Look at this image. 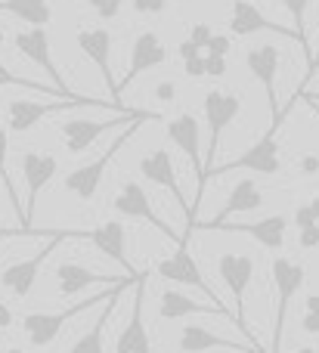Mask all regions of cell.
<instances>
[{"mask_svg":"<svg viewBox=\"0 0 319 353\" xmlns=\"http://www.w3.org/2000/svg\"><path fill=\"white\" fill-rule=\"evenodd\" d=\"M127 276H109V273H96V270L84 267V263H74V261H65L56 267V285H59V294L62 298H72V294H81L84 288L90 285H105V282H112V285H118V282H124Z\"/></svg>","mask_w":319,"mask_h":353,"instance_id":"603a6c76","label":"cell"},{"mask_svg":"<svg viewBox=\"0 0 319 353\" xmlns=\"http://www.w3.org/2000/svg\"><path fill=\"white\" fill-rule=\"evenodd\" d=\"M229 47H233V43H229V37L214 34V37H211V43H208V53H211V56H227Z\"/></svg>","mask_w":319,"mask_h":353,"instance_id":"f35d334b","label":"cell"},{"mask_svg":"<svg viewBox=\"0 0 319 353\" xmlns=\"http://www.w3.org/2000/svg\"><path fill=\"white\" fill-rule=\"evenodd\" d=\"M245 65L248 72L258 78V84L264 87L267 93V105H270L273 115V130L282 128V109H279V97H276V72H279V50L273 43H258L245 53Z\"/></svg>","mask_w":319,"mask_h":353,"instance_id":"9a60e30c","label":"cell"},{"mask_svg":"<svg viewBox=\"0 0 319 353\" xmlns=\"http://www.w3.org/2000/svg\"><path fill=\"white\" fill-rule=\"evenodd\" d=\"M81 105H90V109H112L115 115L130 112L127 105H115L105 103V99H90V97H78V99H50V103H37V99H12L6 105V130L10 134H28L37 121H43L47 115H59V112H72Z\"/></svg>","mask_w":319,"mask_h":353,"instance_id":"6da1fadb","label":"cell"},{"mask_svg":"<svg viewBox=\"0 0 319 353\" xmlns=\"http://www.w3.org/2000/svg\"><path fill=\"white\" fill-rule=\"evenodd\" d=\"M0 87H25V90H34V93H43V97H62L68 99L65 93H59L53 84H41V81H31V78H22V74H12L10 68L0 62ZM78 99V97H74Z\"/></svg>","mask_w":319,"mask_h":353,"instance_id":"f546056e","label":"cell"},{"mask_svg":"<svg viewBox=\"0 0 319 353\" xmlns=\"http://www.w3.org/2000/svg\"><path fill=\"white\" fill-rule=\"evenodd\" d=\"M310 97H313V99H316V103H319V93H310Z\"/></svg>","mask_w":319,"mask_h":353,"instance_id":"681fc988","label":"cell"},{"mask_svg":"<svg viewBox=\"0 0 319 353\" xmlns=\"http://www.w3.org/2000/svg\"><path fill=\"white\" fill-rule=\"evenodd\" d=\"M298 245L301 248H316L319 245V226H310V230H298Z\"/></svg>","mask_w":319,"mask_h":353,"instance_id":"74e56055","label":"cell"},{"mask_svg":"<svg viewBox=\"0 0 319 353\" xmlns=\"http://www.w3.org/2000/svg\"><path fill=\"white\" fill-rule=\"evenodd\" d=\"M229 31L239 37L248 34H258V31H273V34L285 37V41H298V31L295 28H285V25L273 22L267 19L251 0H233V12H229Z\"/></svg>","mask_w":319,"mask_h":353,"instance_id":"d6986e66","label":"cell"},{"mask_svg":"<svg viewBox=\"0 0 319 353\" xmlns=\"http://www.w3.org/2000/svg\"><path fill=\"white\" fill-rule=\"evenodd\" d=\"M217 273H220L223 285L229 288V294H233V316H236V325H239V332H245L248 335V325H245V292L248 285H251L254 279V257L251 254H220V261H217ZM248 341H254L251 335H248ZM258 344V341H254ZM260 347V344H258Z\"/></svg>","mask_w":319,"mask_h":353,"instance_id":"8fae6325","label":"cell"},{"mask_svg":"<svg viewBox=\"0 0 319 353\" xmlns=\"http://www.w3.org/2000/svg\"><path fill=\"white\" fill-rule=\"evenodd\" d=\"M295 226H298V230H310V226H319L313 208H310V205H301V208H298V211H295Z\"/></svg>","mask_w":319,"mask_h":353,"instance_id":"8d00e7d4","label":"cell"},{"mask_svg":"<svg viewBox=\"0 0 319 353\" xmlns=\"http://www.w3.org/2000/svg\"><path fill=\"white\" fill-rule=\"evenodd\" d=\"M319 171V159H304V174H316Z\"/></svg>","mask_w":319,"mask_h":353,"instance_id":"ee69618b","label":"cell"},{"mask_svg":"<svg viewBox=\"0 0 319 353\" xmlns=\"http://www.w3.org/2000/svg\"><path fill=\"white\" fill-rule=\"evenodd\" d=\"M78 47L93 65L99 68V78L105 81L109 87V97L115 105H124L121 103V87H118V78L112 72V34L109 28H81L78 31Z\"/></svg>","mask_w":319,"mask_h":353,"instance_id":"e0dca14e","label":"cell"},{"mask_svg":"<svg viewBox=\"0 0 319 353\" xmlns=\"http://www.w3.org/2000/svg\"><path fill=\"white\" fill-rule=\"evenodd\" d=\"M279 130H267L264 137H260L258 143H254L248 152L236 155L233 161H223V165H217L214 171L208 174L211 176H223L229 171H254V174H264V176H276L282 171V155H279V140H276Z\"/></svg>","mask_w":319,"mask_h":353,"instance_id":"30bf717a","label":"cell"},{"mask_svg":"<svg viewBox=\"0 0 319 353\" xmlns=\"http://www.w3.org/2000/svg\"><path fill=\"white\" fill-rule=\"evenodd\" d=\"M223 232H245L251 236L258 245L270 251H279L285 245V232H289V217L285 214H270L264 220H254V223H223Z\"/></svg>","mask_w":319,"mask_h":353,"instance_id":"4316f807","label":"cell"},{"mask_svg":"<svg viewBox=\"0 0 319 353\" xmlns=\"http://www.w3.org/2000/svg\"><path fill=\"white\" fill-rule=\"evenodd\" d=\"M310 208H313V214H316V220H319V195H316L313 201H310Z\"/></svg>","mask_w":319,"mask_h":353,"instance_id":"bcb514c9","label":"cell"},{"mask_svg":"<svg viewBox=\"0 0 319 353\" xmlns=\"http://www.w3.org/2000/svg\"><path fill=\"white\" fill-rule=\"evenodd\" d=\"M301 353H313V350H310V347H304V350H301Z\"/></svg>","mask_w":319,"mask_h":353,"instance_id":"816d5d0a","label":"cell"},{"mask_svg":"<svg viewBox=\"0 0 319 353\" xmlns=\"http://www.w3.org/2000/svg\"><path fill=\"white\" fill-rule=\"evenodd\" d=\"M10 325H12V310L3 304V301H0V332L10 329Z\"/></svg>","mask_w":319,"mask_h":353,"instance_id":"7bdbcfd3","label":"cell"},{"mask_svg":"<svg viewBox=\"0 0 319 353\" xmlns=\"http://www.w3.org/2000/svg\"><path fill=\"white\" fill-rule=\"evenodd\" d=\"M183 68H186V78H205V56L183 62Z\"/></svg>","mask_w":319,"mask_h":353,"instance_id":"ab89813d","label":"cell"},{"mask_svg":"<svg viewBox=\"0 0 319 353\" xmlns=\"http://www.w3.org/2000/svg\"><path fill=\"white\" fill-rule=\"evenodd\" d=\"M87 239L96 245L99 254H105L109 261L121 263L124 276H136L134 267H130V261H127V230H124L121 220H105V223H99L96 230L87 232Z\"/></svg>","mask_w":319,"mask_h":353,"instance_id":"cb8c5ba5","label":"cell"},{"mask_svg":"<svg viewBox=\"0 0 319 353\" xmlns=\"http://www.w3.org/2000/svg\"><path fill=\"white\" fill-rule=\"evenodd\" d=\"M12 47L19 50V56H25V59L34 62L37 68H43V74L53 81V87H56L59 93H65L68 99L78 97V93L68 90V84H65V78H62V72L56 68L53 50H50V34H47V28H25V31H16V34H12Z\"/></svg>","mask_w":319,"mask_h":353,"instance_id":"7c38bea8","label":"cell"},{"mask_svg":"<svg viewBox=\"0 0 319 353\" xmlns=\"http://www.w3.org/2000/svg\"><path fill=\"white\" fill-rule=\"evenodd\" d=\"M112 208H115L121 217H130V220H143V223H149L152 230H158L165 239H171L174 245H183V242H189V239H183L180 232H174L171 226L165 223V220L155 214V208H152V199H149V192L140 186L136 180H127V183H121V189H118V195H115V201H112Z\"/></svg>","mask_w":319,"mask_h":353,"instance_id":"9c48e42d","label":"cell"},{"mask_svg":"<svg viewBox=\"0 0 319 353\" xmlns=\"http://www.w3.org/2000/svg\"><path fill=\"white\" fill-rule=\"evenodd\" d=\"M143 124V118H136V121H130L127 124V130H124L118 140H112L109 143V149H105L103 155H96L93 161H87V165H81V168H74V171H68L65 174V180H62V186H65V192H72L74 199H81V201H93L96 199V192H99V183H103V176H105V168L112 165V159H115L121 149H127V143H130V137L136 134V128Z\"/></svg>","mask_w":319,"mask_h":353,"instance_id":"3957f363","label":"cell"},{"mask_svg":"<svg viewBox=\"0 0 319 353\" xmlns=\"http://www.w3.org/2000/svg\"><path fill=\"white\" fill-rule=\"evenodd\" d=\"M180 353H208V350H229V353H267L264 347H254V344H239L233 338H220L214 335L211 329L205 325H186L180 332V341H177Z\"/></svg>","mask_w":319,"mask_h":353,"instance_id":"7402d4cb","label":"cell"},{"mask_svg":"<svg viewBox=\"0 0 319 353\" xmlns=\"http://www.w3.org/2000/svg\"><path fill=\"white\" fill-rule=\"evenodd\" d=\"M0 239H3V236H0Z\"/></svg>","mask_w":319,"mask_h":353,"instance_id":"db71d44e","label":"cell"},{"mask_svg":"<svg viewBox=\"0 0 319 353\" xmlns=\"http://www.w3.org/2000/svg\"><path fill=\"white\" fill-rule=\"evenodd\" d=\"M6 353H28V350H19V347H10V350H6Z\"/></svg>","mask_w":319,"mask_h":353,"instance_id":"7dc6e473","label":"cell"},{"mask_svg":"<svg viewBox=\"0 0 319 353\" xmlns=\"http://www.w3.org/2000/svg\"><path fill=\"white\" fill-rule=\"evenodd\" d=\"M270 279L273 292H276V313H273V347L270 353L282 350V335H285V319H289V304L307 282V270L304 263L289 261V257H273L270 263Z\"/></svg>","mask_w":319,"mask_h":353,"instance_id":"7a4b0ae2","label":"cell"},{"mask_svg":"<svg viewBox=\"0 0 319 353\" xmlns=\"http://www.w3.org/2000/svg\"><path fill=\"white\" fill-rule=\"evenodd\" d=\"M134 10L140 16H161L167 10V0H134Z\"/></svg>","mask_w":319,"mask_h":353,"instance_id":"e575fe53","label":"cell"},{"mask_svg":"<svg viewBox=\"0 0 319 353\" xmlns=\"http://www.w3.org/2000/svg\"><path fill=\"white\" fill-rule=\"evenodd\" d=\"M155 97H158L161 103H171V99L177 97V84H171V81H161V84L155 87Z\"/></svg>","mask_w":319,"mask_h":353,"instance_id":"60d3db41","label":"cell"},{"mask_svg":"<svg viewBox=\"0 0 319 353\" xmlns=\"http://www.w3.org/2000/svg\"><path fill=\"white\" fill-rule=\"evenodd\" d=\"M307 310H304V319H301V325H304V332L307 335H319V294H307Z\"/></svg>","mask_w":319,"mask_h":353,"instance_id":"1f68e13d","label":"cell"},{"mask_svg":"<svg viewBox=\"0 0 319 353\" xmlns=\"http://www.w3.org/2000/svg\"><path fill=\"white\" fill-rule=\"evenodd\" d=\"M6 155H10V130L0 128V180H3V189H6V195H10L12 208H16V217H19L22 232H25V208H22V201H19V195H16V186H12V180H10V171H6ZM25 236H28V232H25Z\"/></svg>","mask_w":319,"mask_h":353,"instance_id":"f1b7e54d","label":"cell"},{"mask_svg":"<svg viewBox=\"0 0 319 353\" xmlns=\"http://www.w3.org/2000/svg\"><path fill=\"white\" fill-rule=\"evenodd\" d=\"M165 130H167V140L189 159L192 171H196V205H192V211H196L198 201H202V192H205V155L198 152V118L183 112V115L171 118Z\"/></svg>","mask_w":319,"mask_h":353,"instance_id":"2e32d148","label":"cell"},{"mask_svg":"<svg viewBox=\"0 0 319 353\" xmlns=\"http://www.w3.org/2000/svg\"><path fill=\"white\" fill-rule=\"evenodd\" d=\"M19 168H22L25 189H28V201H25V232L34 236L37 230H31L34 205H37V199H41L43 186H50V180H53L56 171H59V161H56V155H50V152H34V149H28V152H22Z\"/></svg>","mask_w":319,"mask_h":353,"instance_id":"5bb4252c","label":"cell"},{"mask_svg":"<svg viewBox=\"0 0 319 353\" xmlns=\"http://www.w3.org/2000/svg\"><path fill=\"white\" fill-rule=\"evenodd\" d=\"M136 118H146V121H158V112H146V109H130L121 112V115H112L109 121H93V118H72V121H62V140H65V149L72 155L87 152L105 130L112 128H124V124L136 121Z\"/></svg>","mask_w":319,"mask_h":353,"instance_id":"8992f818","label":"cell"},{"mask_svg":"<svg viewBox=\"0 0 319 353\" xmlns=\"http://www.w3.org/2000/svg\"><path fill=\"white\" fill-rule=\"evenodd\" d=\"M167 62V47L161 43V37L155 34V31H143L140 37L134 41V47H130V65H127V74H124L121 81H118V87H130L136 78H140L143 72H152V68L165 65Z\"/></svg>","mask_w":319,"mask_h":353,"instance_id":"ffe728a7","label":"cell"},{"mask_svg":"<svg viewBox=\"0 0 319 353\" xmlns=\"http://www.w3.org/2000/svg\"><path fill=\"white\" fill-rule=\"evenodd\" d=\"M158 316L161 319H186V316H233L227 307L217 304H202V301L189 298V294L177 292V288H165L161 292V304H158ZM236 319V316H233Z\"/></svg>","mask_w":319,"mask_h":353,"instance_id":"d4e9b609","label":"cell"},{"mask_svg":"<svg viewBox=\"0 0 319 353\" xmlns=\"http://www.w3.org/2000/svg\"><path fill=\"white\" fill-rule=\"evenodd\" d=\"M0 41H3V31H0Z\"/></svg>","mask_w":319,"mask_h":353,"instance_id":"f5cc1de1","label":"cell"},{"mask_svg":"<svg viewBox=\"0 0 319 353\" xmlns=\"http://www.w3.org/2000/svg\"><path fill=\"white\" fill-rule=\"evenodd\" d=\"M205 74L208 78H223L227 74V56H205Z\"/></svg>","mask_w":319,"mask_h":353,"instance_id":"d590c367","label":"cell"},{"mask_svg":"<svg viewBox=\"0 0 319 353\" xmlns=\"http://www.w3.org/2000/svg\"><path fill=\"white\" fill-rule=\"evenodd\" d=\"M0 12H10L28 28H47L53 19L50 0H0Z\"/></svg>","mask_w":319,"mask_h":353,"instance_id":"83f0119b","label":"cell"},{"mask_svg":"<svg viewBox=\"0 0 319 353\" xmlns=\"http://www.w3.org/2000/svg\"><path fill=\"white\" fill-rule=\"evenodd\" d=\"M0 189H3V180H0ZM0 236H6V232H0Z\"/></svg>","mask_w":319,"mask_h":353,"instance_id":"f907efd6","label":"cell"},{"mask_svg":"<svg viewBox=\"0 0 319 353\" xmlns=\"http://www.w3.org/2000/svg\"><path fill=\"white\" fill-rule=\"evenodd\" d=\"M260 205H264V192H260V186L251 180V176H245V180H239L233 189H229L227 205L217 211V217L208 220V223H196V230H220L223 223H229V217H233V214L258 211Z\"/></svg>","mask_w":319,"mask_h":353,"instance_id":"44dd1931","label":"cell"},{"mask_svg":"<svg viewBox=\"0 0 319 353\" xmlns=\"http://www.w3.org/2000/svg\"><path fill=\"white\" fill-rule=\"evenodd\" d=\"M136 276H140V273H136ZM127 279H130V276H127ZM127 279H124V282H127ZM115 288H112V292H115ZM112 292H99V294H93V298L65 307V310H59V313H41V310H37V313H25V316H22V332L28 335V341L34 344V347H50V344L59 338L62 325H65L68 319L87 313L90 307H103L105 301L112 298Z\"/></svg>","mask_w":319,"mask_h":353,"instance_id":"5b68a950","label":"cell"},{"mask_svg":"<svg viewBox=\"0 0 319 353\" xmlns=\"http://www.w3.org/2000/svg\"><path fill=\"white\" fill-rule=\"evenodd\" d=\"M177 53L183 56V62H189V59H196V56H202V50H198L196 43H192L189 37H186V41H183V43H180V47H177Z\"/></svg>","mask_w":319,"mask_h":353,"instance_id":"b9f144b4","label":"cell"},{"mask_svg":"<svg viewBox=\"0 0 319 353\" xmlns=\"http://www.w3.org/2000/svg\"><path fill=\"white\" fill-rule=\"evenodd\" d=\"M211 37H214V31H211V25H208V22H198V25H192V31H189V41L196 43L198 50H208Z\"/></svg>","mask_w":319,"mask_h":353,"instance_id":"836d02e7","label":"cell"},{"mask_svg":"<svg viewBox=\"0 0 319 353\" xmlns=\"http://www.w3.org/2000/svg\"><path fill=\"white\" fill-rule=\"evenodd\" d=\"M136 279H140V276H130L127 282H121V285L112 292V298L103 304V313H99V319L84 332V335L78 338V341L72 344V350H68V353H105V325H109V319H112V313H115L118 301L124 298V292H127L130 285H136Z\"/></svg>","mask_w":319,"mask_h":353,"instance_id":"484cf974","label":"cell"},{"mask_svg":"<svg viewBox=\"0 0 319 353\" xmlns=\"http://www.w3.org/2000/svg\"><path fill=\"white\" fill-rule=\"evenodd\" d=\"M155 273L161 276L165 282H174V285H189V288H198L202 294H208L211 304L223 307V301L214 294V288L208 285V279H205V273L198 270L196 257L189 254V242L177 245V251H174L171 257H165V261L155 263Z\"/></svg>","mask_w":319,"mask_h":353,"instance_id":"4fadbf2b","label":"cell"},{"mask_svg":"<svg viewBox=\"0 0 319 353\" xmlns=\"http://www.w3.org/2000/svg\"><path fill=\"white\" fill-rule=\"evenodd\" d=\"M146 282L149 273H140L134 285V304H130V323L118 332L115 353H152V341H149V329L143 323V307H146Z\"/></svg>","mask_w":319,"mask_h":353,"instance_id":"ac0fdd59","label":"cell"},{"mask_svg":"<svg viewBox=\"0 0 319 353\" xmlns=\"http://www.w3.org/2000/svg\"><path fill=\"white\" fill-rule=\"evenodd\" d=\"M242 112V99L236 93H223V90H208L205 93V121H208L211 140H208V152H205V183L208 174L214 171V159L220 149V134L236 121V115Z\"/></svg>","mask_w":319,"mask_h":353,"instance_id":"ba28073f","label":"cell"},{"mask_svg":"<svg viewBox=\"0 0 319 353\" xmlns=\"http://www.w3.org/2000/svg\"><path fill=\"white\" fill-rule=\"evenodd\" d=\"M65 239H87V232H65V230H53L47 239H43L41 251H34L31 257H25V261H16L10 263V267L0 273V285L6 288L10 294H16V298H28L31 288H34L37 276H41V267L43 261H47L50 254H53L56 248H59Z\"/></svg>","mask_w":319,"mask_h":353,"instance_id":"277c9868","label":"cell"},{"mask_svg":"<svg viewBox=\"0 0 319 353\" xmlns=\"http://www.w3.org/2000/svg\"><path fill=\"white\" fill-rule=\"evenodd\" d=\"M310 68H319V53L313 56V65H310Z\"/></svg>","mask_w":319,"mask_h":353,"instance_id":"c3c4849f","label":"cell"},{"mask_svg":"<svg viewBox=\"0 0 319 353\" xmlns=\"http://www.w3.org/2000/svg\"><path fill=\"white\" fill-rule=\"evenodd\" d=\"M298 97H301V99H307V105H310V109H313L316 115H319V103H316L313 97H307V93H295V103H298Z\"/></svg>","mask_w":319,"mask_h":353,"instance_id":"f6af8a7d","label":"cell"},{"mask_svg":"<svg viewBox=\"0 0 319 353\" xmlns=\"http://www.w3.org/2000/svg\"><path fill=\"white\" fill-rule=\"evenodd\" d=\"M121 3L124 0H87V6H90L99 19H115L118 12H121Z\"/></svg>","mask_w":319,"mask_h":353,"instance_id":"d6a6232c","label":"cell"},{"mask_svg":"<svg viewBox=\"0 0 319 353\" xmlns=\"http://www.w3.org/2000/svg\"><path fill=\"white\" fill-rule=\"evenodd\" d=\"M282 6L289 10V16H291V22H295V31H298V47L307 53V62H313V56H310V47H307V6H310V0H282Z\"/></svg>","mask_w":319,"mask_h":353,"instance_id":"4dcf8cb0","label":"cell"},{"mask_svg":"<svg viewBox=\"0 0 319 353\" xmlns=\"http://www.w3.org/2000/svg\"><path fill=\"white\" fill-rule=\"evenodd\" d=\"M140 174L146 176L149 183H155V186L167 189V192L174 195L177 208L183 211V217H186V232H183V239H189L192 232H196V223H198V220H196V214H192V205L186 201L183 189H180L177 168H174V161H171V152H167V149H155V152L143 155V159H140Z\"/></svg>","mask_w":319,"mask_h":353,"instance_id":"52a82bcc","label":"cell"}]
</instances>
